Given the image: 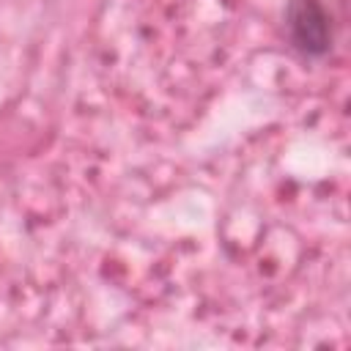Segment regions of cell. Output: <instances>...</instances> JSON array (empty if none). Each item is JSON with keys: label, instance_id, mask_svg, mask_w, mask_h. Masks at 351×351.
I'll return each mask as SVG.
<instances>
[{"label": "cell", "instance_id": "1", "mask_svg": "<svg viewBox=\"0 0 351 351\" xmlns=\"http://www.w3.org/2000/svg\"><path fill=\"white\" fill-rule=\"evenodd\" d=\"M285 30L293 49L307 58H324L332 49V25L321 0H291L285 8Z\"/></svg>", "mask_w": 351, "mask_h": 351}]
</instances>
